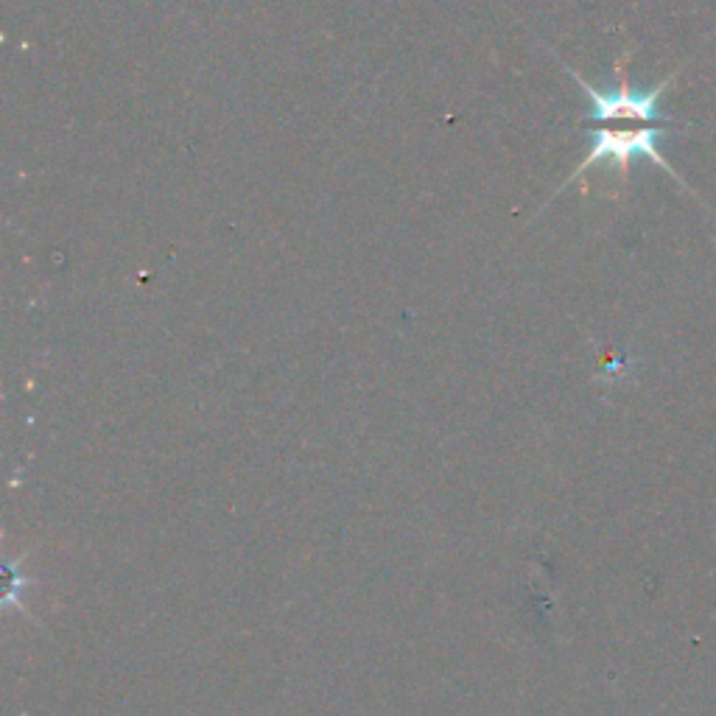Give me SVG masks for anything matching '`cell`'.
I'll use <instances>...</instances> for the list:
<instances>
[{
  "label": "cell",
  "mask_w": 716,
  "mask_h": 716,
  "mask_svg": "<svg viewBox=\"0 0 716 716\" xmlns=\"http://www.w3.org/2000/svg\"><path fill=\"white\" fill-rule=\"evenodd\" d=\"M670 129L672 126H663V124H599V126H593L591 152H588L585 160L577 166V172L571 174V177L560 185V188H557V194L569 188L571 183H580V179H582V190H588V179H585L588 172H591V168L602 160L613 163L619 172V179H622V185H627L630 163H633L635 157H646V160H652L657 168H663V172L670 174L675 183H681L683 188H688L686 179H683L681 174L672 168V163L666 160L661 152V141L670 135Z\"/></svg>",
  "instance_id": "1"
},
{
  "label": "cell",
  "mask_w": 716,
  "mask_h": 716,
  "mask_svg": "<svg viewBox=\"0 0 716 716\" xmlns=\"http://www.w3.org/2000/svg\"><path fill=\"white\" fill-rule=\"evenodd\" d=\"M627 62H630V48H624V54L616 60V79L619 87L610 90V93H602L593 84H588L574 68L565 65V71L571 73L577 84L585 90L588 101H591V110H588L585 121L591 124H672L670 115L661 113V98L663 93L675 84V79L681 76L683 68H677L675 73L657 82L655 87L650 90H633L630 87V76H627Z\"/></svg>",
  "instance_id": "2"
}]
</instances>
